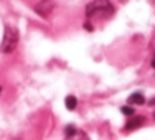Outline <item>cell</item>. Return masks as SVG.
I'll return each instance as SVG.
<instances>
[{
  "instance_id": "cell-1",
  "label": "cell",
  "mask_w": 155,
  "mask_h": 140,
  "mask_svg": "<svg viewBox=\"0 0 155 140\" xmlns=\"http://www.w3.org/2000/svg\"><path fill=\"white\" fill-rule=\"evenodd\" d=\"M17 43H18V31H17V28L7 27L5 33H3L2 45H0V51H2V53H12V51L17 48Z\"/></svg>"
},
{
  "instance_id": "cell-2",
  "label": "cell",
  "mask_w": 155,
  "mask_h": 140,
  "mask_svg": "<svg viewBox=\"0 0 155 140\" xmlns=\"http://www.w3.org/2000/svg\"><path fill=\"white\" fill-rule=\"evenodd\" d=\"M86 13L89 17L96 15V13H112V5H110L109 0H94L89 5L86 7Z\"/></svg>"
},
{
  "instance_id": "cell-3",
  "label": "cell",
  "mask_w": 155,
  "mask_h": 140,
  "mask_svg": "<svg viewBox=\"0 0 155 140\" xmlns=\"http://www.w3.org/2000/svg\"><path fill=\"white\" fill-rule=\"evenodd\" d=\"M53 8H54V3L51 2V0H43V2H40L38 5L35 7L36 13L43 18H48V15L53 12Z\"/></svg>"
},
{
  "instance_id": "cell-4",
  "label": "cell",
  "mask_w": 155,
  "mask_h": 140,
  "mask_svg": "<svg viewBox=\"0 0 155 140\" xmlns=\"http://www.w3.org/2000/svg\"><path fill=\"white\" fill-rule=\"evenodd\" d=\"M143 122H145V119H143L142 116L130 117V120L127 122V125H125V129H127V130H134V129H139L140 125H143Z\"/></svg>"
},
{
  "instance_id": "cell-5",
  "label": "cell",
  "mask_w": 155,
  "mask_h": 140,
  "mask_svg": "<svg viewBox=\"0 0 155 140\" xmlns=\"http://www.w3.org/2000/svg\"><path fill=\"white\" fill-rule=\"evenodd\" d=\"M145 102V97H143V94H140V93H134L132 96H129V104H143Z\"/></svg>"
},
{
  "instance_id": "cell-6",
  "label": "cell",
  "mask_w": 155,
  "mask_h": 140,
  "mask_svg": "<svg viewBox=\"0 0 155 140\" xmlns=\"http://www.w3.org/2000/svg\"><path fill=\"white\" fill-rule=\"evenodd\" d=\"M64 104H66V109L74 110L76 109V104H78V99L74 97V96H68V97H66V101H64Z\"/></svg>"
},
{
  "instance_id": "cell-7",
  "label": "cell",
  "mask_w": 155,
  "mask_h": 140,
  "mask_svg": "<svg viewBox=\"0 0 155 140\" xmlns=\"http://www.w3.org/2000/svg\"><path fill=\"white\" fill-rule=\"evenodd\" d=\"M78 134V130L74 127H73V125H68V127H66V137H74V135Z\"/></svg>"
},
{
  "instance_id": "cell-8",
  "label": "cell",
  "mask_w": 155,
  "mask_h": 140,
  "mask_svg": "<svg viewBox=\"0 0 155 140\" xmlns=\"http://www.w3.org/2000/svg\"><path fill=\"white\" fill-rule=\"evenodd\" d=\"M122 114H124V116H134V109H132L130 106H124V107H122Z\"/></svg>"
},
{
  "instance_id": "cell-9",
  "label": "cell",
  "mask_w": 155,
  "mask_h": 140,
  "mask_svg": "<svg viewBox=\"0 0 155 140\" xmlns=\"http://www.w3.org/2000/svg\"><path fill=\"white\" fill-rule=\"evenodd\" d=\"M68 140H87V138H86V135H84L83 132H78L74 137H69Z\"/></svg>"
},
{
  "instance_id": "cell-10",
  "label": "cell",
  "mask_w": 155,
  "mask_h": 140,
  "mask_svg": "<svg viewBox=\"0 0 155 140\" xmlns=\"http://www.w3.org/2000/svg\"><path fill=\"white\" fill-rule=\"evenodd\" d=\"M0 93H2V87H0Z\"/></svg>"
},
{
  "instance_id": "cell-11",
  "label": "cell",
  "mask_w": 155,
  "mask_h": 140,
  "mask_svg": "<svg viewBox=\"0 0 155 140\" xmlns=\"http://www.w3.org/2000/svg\"><path fill=\"white\" fill-rule=\"evenodd\" d=\"M153 117H155V114H153Z\"/></svg>"
}]
</instances>
